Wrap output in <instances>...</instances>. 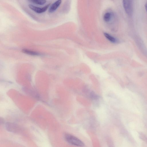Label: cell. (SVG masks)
I'll list each match as a JSON object with an SVG mask.
<instances>
[{
    "instance_id": "6da1fadb",
    "label": "cell",
    "mask_w": 147,
    "mask_h": 147,
    "mask_svg": "<svg viewBox=\"0 0 147 147\" xmlns=\"http://www.w3.org/2000/svg\"><path fill=\"white\" fill-rule=\"evenodd\" d=\"M65 140L70 144L78 146L83 147L85 144L81 140L77 137L69 134L64 135Z\"/></svg>"
},
{
    "instance_id": "7a4b0ae2",
    "label": "cell",
    "mask_w": 147,
    "mask_h": 147,
    "mask_svg": "<svg viewBox=\"0 0 147 147\" xmlns=\"http://www.w3.org/2000/svg\"><path fill=\"white\" fill-rule=\"evenodd\" d=\"M133 0H123L124 9L129 16L131 15L133 12Z\"/></svg>"
},
{
    "instance_id": "3957f363",
    "label": "cell",
    "mask_w": 147,
    "mask_h": 147,
    "mask_svg": "<svg viewBox=\"0 0 147 147\" xmlns=\"http://www.w3.org/2000/svg\"><path fill=\"white\" fill-rule=\"evenodd\" d=\"M50 4H48L43 7H39L36 6L29 5V8L35 13L39 14L43 13L45 12L49 9Z\"/></svg>"
},
{
    "instance_id": "277c9868",
    "label": "cell",
    "mask_w": 147,
    "mask_h": 147,
    "mask_svg": "<svg viewBox=\"0 0 147 147\" xmlns=\"http://www.w3.org/2000/svg\"><path fill=\"white\" fill-rule=\"evenodd\" d=\"M61 0H57L56 1L53 3L49 8V12L52 13L58 9L61 3Z\"/></svg>"
},
{
    "instance_id": "5b68a950",
    "label": "cell",
    "mask_w": 147,
    "mask_h": 147,
    "mask_svg": "<svg viewBox=\"0 0 147 147\" xmlns=\"http://www.w3.org/2000/svg\"><path fill=\"white\" fill-rule=\"evenodd\" d=\"M16 124L11 123H7L6 124V127L9 131L15 132L18 131L19 128Z\"/></svg>"
},
{
    "instance_id": "8992f818",
    "label": "cell",
    "mask_w": 147,
    "mask_h": 147,
    "mask_svg": "<svg viewBox=\"0 0 147 147\" xmlns=\"http://www.w3.org/2000/svg\"><path fill=\"white\" fill-rule=\"evenodd\" d=\"M104 34L105 37L112 43H115L117 42L116 39L110 34L106 33H104Z\"/></svg>"
},
{
    "instance_id": "52a82bcc",
    "label": "cell",
    "mask_w": 147,
    "mask_h": 147,
    "mask_svg": "<svg viewBox=\"0 0 147 147\" xmlns=\"http://www.w3.org/2000/svg\"><path fill=\"white\" fill-rule=\"evenodd\" d=\"M29 1L34 4L40 5H43L46 2V0H29Z\"/></svg>"
},
{
    "instance_id": "ba28073f",
    "label": "cell",
    "mask_w": 147,
    "mask_h": 147,
    "mask_svg": "<svg viewBox=\"0 0 147 147\" xmlns=\"http://www.w3.org/2000/svg\"><path fill=\"white\" fill-rule=\"evenodd\" d=\"M112 17V14L110 12H107L105 14L104 17V19L105 22H109L111 20Z\"/></svg>"
},
{
    "instance_id": "9c48e42d",
    "label": "cell",
    "mask_w": 147,
    "mask_h": 147,
    "mask_svg": "<svg viewBox=\"0 0 147 147\" xmlns=\"http://www.w3.org/2000/svg\"><path fill=\"white\" fill-rule=\"evenodd\" d=\"M22 51L25 53L32 55H40V54L37 52L32 51L30 50V51L29 50L26 49H23Z\"/></svg>"
},
{
    "instance_id": "30bf717a",
    "label": "cell",
    "mask_w": 147,
    "mask_h": 147,
    "mask_svg": "<svg viewBox=\"0 0 147 147\" xmlns=\"http://www.w3.org/2000/svg\"><path fill=\"white\" fill-rule=\"evenodd\" d=\"M145 9L147 13V1L146 2L145 5Z\"/></svg>"
}]
</instances>
